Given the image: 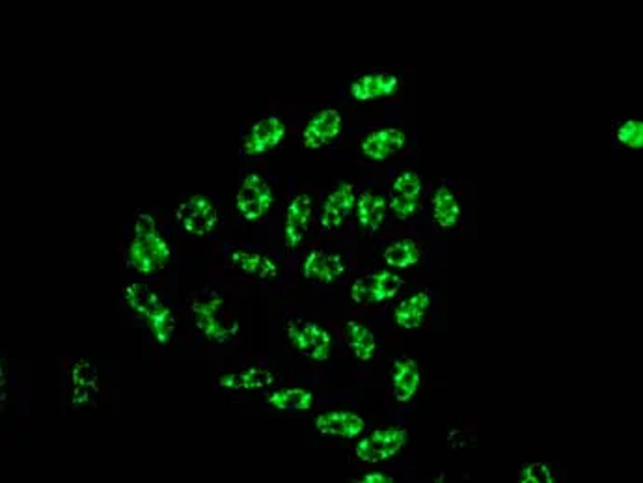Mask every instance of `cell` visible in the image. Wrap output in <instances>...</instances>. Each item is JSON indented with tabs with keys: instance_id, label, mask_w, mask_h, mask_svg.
Listing matches in <instances>:
<instances>
[{
	"instance_id": "obj_1",
	"label": "cell",
	"mask_w": 643,
	"mask_h": 483,
	"mask_svg": "<svg viewBox=\"0 0 643 483\" xmlns=\"http://www.w3.org/2000/svg\"><path fill=\"white\" fill-rule=\"evenodd\" d=\"M172 258V249L161 234L159 224L150 213H138L135 217L133 239L127 249L129 267L142 276H151L163 271Z\"/></svg>"
},
{
	"instance_id": "obj_2",
	"label": "cell",
	"mask_w": 643,
	"mask_h": 483,
	"mask_svg": "<svg viewBox=\"0 0 643 483\" xmlns=\"http://www.w3.org/2000/svg\"><path fill=\"white\" fill-rule=\"evenodd\" d=\"M129 310L146 323L159 345H168L176 334V316L165 299L144 282H131L124 290Z\"/></svg>"
},
{
	"instance_id": "obj_3",
	"label": "cell",
	"mask_w": 643,
	"mask_h": 483,
	"mask_svg": "<svg viewBox=\"0 0 643 483\" xmlns=\"http://www.w3.org/2000/svg\"><path fill=\"white\" fill-rule=\"evenodd\" d=\"M196 329L213 344H230L239 334V321L235 319L224 299L217 291H196L189 303Z\"/></svg>"
},
{
	"instance_id": "obj_4",
	"label": "cell",
	"mask_w": 643,
	"mask_h": 483,
	"mask_svg": "<svg viewBox=\"0 0 643 483\" xmlns=\"http://www.w3.org/2000/svg\"><path fill=\"white\" fill-rule=\"evenodd\" d=\"M286 334L289 344L293 345V349L301 353L304 359L312 362H327L330 359L332 336L317 321L302 316H291L286 321Z\"/></svg>"
},
{
	"instance_id": "obj_5",
	"label": "cell",
	"mask_w": 643,
	"mask_h": 483,
	"mask_svg": "<svg viewBox=\"0 0 643 483\" xmlns=\"http://www.w3.org/2000/svg\"><path fill=\"white\" fill-rule=\"evenodd\" d=\"M179 228L192 237H207L219 228V209L206 194H192L176 207Z\"/></svg>"
},
{
	"instance_id": "obj_6",
	"label": "cell",
	"mask_w": 643,
	"mask_h": 483,
	"mask_svg": "<svg viewBox=\"0 0 643 483\" xmlns=\"http://www.w3.org/2000/svg\"><path fill=\"white\" fill-rule=\"evenodd\" d=\"M403 286L405 280L396 273L371 271L356 278L349 295L356 306H379L392 301Z\"/></svg>"
},
{
	"instance_id": "obj_7",
	"label": "cell",
	"mask_w": 643,
	"mask_h": 483,
	"mask_svg": "<svg viewBox=\"0 0 643 483\" xmlns=\"http://www.w3.org/2000/svg\"><path fill=\"white\" fill-rule=\"evenodd\" d=\"M409 442V431L399 426H384L371 431L355 446V457L362 463L375 465L397 456Z\"/></svg>"
},
{
	"instance_id": "obj_8",
	"label": "cell",
	"mask_w": 643,
	"mask_h": 483,
	"mask_svg": "<svg viewBox=\"0 0 643 483\" xmlns=\"http://www.w3.org/2000/svg\"><path fill=\"white\" fill-rule=\"evenodd\" d=\"M273 204L274 191L271 183L256 172L247 174L235 194L237 213L247 222H258L267 217Z\"/></svg>"
},
{
	"instance_id": "obj_9",
	"label": "cell",
	"mask_w": 643,
	"mask_h": 483,
	"mask_svg": "<svg viewBox=\"0 0 643 483\" xmlns=\"http://www.w3.org/2000/svg\"><path fill=\"white\" fill-rule=\"evenodd\" d=\"M424 193L422 176L414 170L399 172L390 185L388 207L397 221H411L416 217Z\"/></svg>"
},
{
	"instance_id": "obj_10",
	"label": "cell",
	"mask_w": 643,
	"mask_h": 483,
	"mask_svg": "<svg viewBox=\"0 0 643 483\" xmlns=\"http://www.w3.org/2000/svg\"><path fill=\"white\" fill-rule=\"evenodd\" d=\"M355 204L356 189L353 183L343 181L338 187H334L321 204V213H319L321 230L327 234L340 230L349 219L351 211L355 209Z\"/></svg>"
},
{
	"instance_id": "obj_11",
	"label": "cell",
	"mask_w": 643,
	"mask_h": 483,
	"mask_svg": "<svg viewBox=\"0 0 643 483\" xmlns=\"http://www.w3.org/2000/svg\"><path fill=\"white\" fill-rule=\"evenodd\" d=\"M286 133L288 127L282 122V118L274 114L263 116L248 129L247 138L243 142V153L248 157H256L273 152L274 148H278L284 142Z\"/></svg>"
},
{
	"instance_id": "obj_12",
	"label": "cell",
	"mask_w": 643,
	"mask_h": 483,
	"mask_svg": "<svg viewBox=\"0 0 643 483\" xmlns=\"http://www.w3.org/2000/svg\"><path fill=\"white\" fill-rule=\"evenodd\" d=\"M314 200L310 194H297L284 215V243L288 249H299L312 228Z\"/></svg>"
},
{
	"instance_id": "obj_13",
	"label": "cell",
	"mask_w": 643,
	"mask_h": 483,
	"mask_svg": "<svg viewBox=\"0 0 643 483\" xmlns=\"http://www.w3.org/2000/svg\"><path fill=\"white\" fill-rule=\"evenodd\" d=\"M343 129L342 112L336 109H323L315 112L310 122L302 131V146L308 150H319L329 146L336 138H340Z\"/></svg>"
},
{
	"instance_id": "obj_14",
	"label": "cell",
	"mask_w": 643,
	"mask_h": 483,
	"mask_svg": "<svg viewBox=\"0 0 643 483\" xmlns=\"http://www.w3.org/2000/svg\"><path fill=\"white\" fill-rule=\"evenodd\" d=\"M407 140L409 138L403 129L386 125V127L373 129L364 137L360 144V152L368 161L381 163L401 152L407 146Z\"/></svg>"
},
{
	"instance_id": "obj_15",
	"label": "cell",
	"mask_w": 643,
	"mask_h": 483,
	"mask_svg": "<svg viewBox=\"0 0 643 483\" xmlns=\"http://www.w3.org/2000/svg\"><path fill=\"white\" fill-rule=\"evenodd\" d=\"M401 77L390 71H371L349 84V94L356 101H377L399 94Z\"/></svg>"
},
{
	"instance_id": "obj_16",
	"label": "cell",
	"mask_w": 643,
	"mask_h": 483,
	"mask_svg": "<svg viewBox=\"0 0 643 483\" xmlns=\"http://www.w3.org/2000/svg\"><path fill=\"white\" fill-rule=\"evenodd\" d=\"M302 276L319 282V284H334L347 273V262L342 254H334L323 249H312L302 260Z\"/></svg>"
},
{
	"instance_id": "obj_17",
	"label": "cell",
	"mask_w": 643,
	"mask_h": 483,
	"mask_svg": "<svg viewBox=\"0 0 643 483\" xmlns=\"http://www.w3.org/2000/svg\"><path fill=\"white\" fill-rule=\"evenodd\" d=\"M315 429L323 437L355 439V437L364 433L366 420L360 414L353 413V411L330 409V411H323V413L317 414Z\"/></svg>"
},
{
	"instance_id": "obj_18",
	"label": "cell",
	"mask_w": 643,
	"mask_h": 483,
	"mask_svg": "<svg viewBox=\"0 0 643 483\" xmlns=\"http://www.w3.org/2000/svg\"><path fill=\"white\" fill-rule=\"evenodd\" d=\"M228 262L237 271L250 278L269 282L280 276V265L271 256L256 250L232 249L228 252Z\"/></svg>"
},
{
	"instance_id": "obj_19",
	"label": "cell",
	"mask_w": 643,
	"mask_h": 483,
	"mask_svg": "<svg viewBox=\"0 0 643 483\" xmlns=\"http://www.w3.org/2000/svg\"><path fill=\"white\" fill-rule=\"evenodd\" d=\"M390 383L396 401L409 403L422 385V372L418 362L411 357H399L394 360L390 370Z\"/></svg>"
},
{
	"instance_id": "obj_20",
	"label": "cell",
	"mask_w": 643,
	"mask_h": 483,
	"mask_svg": "<svg viewBox=\"0 0 643 483\" xmlns=\"http://www.w3.org/2000/svg\"><path fill=\"white\" fill-rule=\"evenodd\" d=\"M276 373L265 366H248L239 372L220 375L217 385L228 392H254L273 387Z\"/></svg>"
},
{
	"instance_id": "obj_21",
	"label": "cell",
	"mask_w": 643,
	"mask_h": 483,
	"mask_svg": "<svg viewBox=\"0 0 643 483\" xmlns=\"http://www.w3.org/2000/svg\"><path fill=\"white\" fill-rule=\"evenodd\" d=\"M356 219L358 224L362 226L364 232L368 234H377L383 228L386 222V215H388V202L383 194L377 191H362L356 196Z\"/></svg>"
},
{
	"instance_id": "obj_22",
	"label": "cell",
	"mask_w": 643,
	"mask_h": 483,
	"mask_svg": "<svg viewBox=\"0 0 643 483\" xmlns=\"http://www.w3.org/2000/svg\"><path fill=\"white\" fill-rule=\"evenodd\" d=\"M343 340L349 349V353L355 357L358 362H370L377 355V336L371 331L368 325L349 319L343 325Z\"/></svg>"
},
{
	"instance_id": "obj_23",
	"label": "cell",
	"mask_w": 643,
	"mask_h": 483,
	"mask_svg": "<svg viewBox=\"0 0 643 483\" xmlns=\"http://www.w3.org/2000/svg\"><path fill=\"white\" fill-rule=\"evenodd\" d=\"M431 308V293L427 290H418L409 297L401 299L394 310V321L397 327L405 331H414L422 327L425 316Z\"/></svg>"
},
{
	"instance_id": "obj_24",
	"label": "cell",
	"mask_w": 643,
	"mask_h": 483,
	"mask_svg": "<svg viewBox=\"0 0 643 483\" xmlns=\"http://www.w3.org/2000/svg\"><path fill=\"white\" fill-rule=\"evenodd\" d=\"M97 370L88 360H77L69 370V392L73 405H84L97 396Z\"/></svg>"
},
{
	"instance_id": "obj_25",
	"label": "cell",
	"mask_w": 643,
	"mask_h": 483,
	"mask_svg": "<svg viewBox=\"0 0 643 483\" xmlns=\"http://www.w3.org/2000/svg\"><path fill=\"white\" fill-rule=\"evenodd\" d=\"M431 209H433V219L440 230H452L461 221L459 198L448 185H440L435 191L431 200Z\"/></svg>"
},
{
	"instance_id": "obj_26",
	"label": "cell",
	"mask_w": 643,
	"mask_h": 483,
	"mask_svg": "<svg viewBox=\"0 0 643 483\" xmlns=\"http://www.w3.org/2000/svg\"><path fill=\"white\" fill-rule=\"evenodd\" d=\"M265 401L274 411L302 413L314 407V392L306 388H278L265 396Z\"/></svg>"
},
{
	"instance_id": "obj_27",
	"label": "cell",
	"mask_w": 643,
	"mask_h": 483,
	"mask_svg": "<svg viewBox=\"0 0 643 483\" xmlns=\"http://www.w3.org/2000/svg\"><path fill=\"white\" fill-rule=\"evenodd\" d=\"M422 256H424L422 245L411 237L390 241L383 250L384 262L394 269H411L422 262Z\"/></svg>"
},
{
	"instance_id": "obj_28",
	"label": "cell",
	"mask_w": 643,
	"mask_h": 483,
	"mask_svg": "<svg viewBox=\"0 0 643 483\" xmlns=\"http://www.w3.org/2000/svg\"><path fill=\"white\" fill-rule=\"evenodd\" d=\"M614 138L617 144L629 150H642L643 148V122L642 120H623L614 127Z\"/></svg>"
},
{
	"instance_id": "obj_29",
	"label": "cell",
	"mask_w": 643,
	"mask_h": 483,
	"mask_svg": "<svg viewBox=\"0 0 643 483\" xmlns=\"http://www.w3.org/2000/svg\"><path fill=\"white\" fill-rule=\"evenodd\" d=\"M519 483H554L556 478L545 463H528L517 472Z\"/></svg>"
},
{
	"instance_id": "obj_30",
	"label": "cell",
	"mask_w": 643,
	"mask_h": 483,
	"mask_svg": "<svg viewBox=\"0 0 643 483\" xmlns=\"http://www.w3.org/2000/svg\"><path fill=\"white\" fill-rule=\"evenodd\" d=\"M356 483H392L394 482V478L392 476H388V474H384V472H366L362 478H358V480H355Z\"/></svg>"
}]
</instances>
